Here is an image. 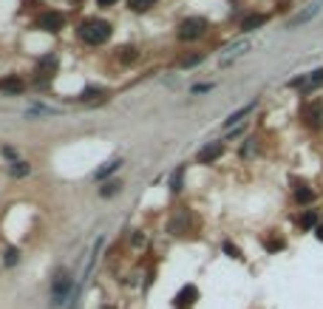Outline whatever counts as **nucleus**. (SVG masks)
I'll return each instance as SVG.
<instances>
[{"label":"nucleus","mask_w":323,"mask_h":309,"mask_svg":"<svg viewBox=\"0 0 323 309\" xmlns=\"http://www.w3.org/2000/svg\"><path fill=\"white\" fill-rule=\"evenodd\" d=\"M79 37L85 43H91V46H99V43H105L111 37V23H105V20H88L79 29Z\"/></svg>","instance_id":"nucleus-1"},{"label":"nucleus","mask_w":323,"mask_h":309,"mask_svg":"<svg viewBox=\"0 0 323 309\" xmlns=\"http://www.w3.org/2000/svg\"><path fill=\"white\" fill-rule=\"evenodd\" d=\"M204 29H207V23L201 17H187L182 23V29H179V37H182V40H199V37L204 34Z\"/></svg>","instance_id":"nucleus-2"},{"label":"nucleus","mask_w":323,"mask_h":309,"mask_svg":"<svg viewBox=\"0 0 323 309\" xmlns=\"http://www.w3.org/2000/svg\"><path fill=\"white\" fill-rule=\"evenodd\" d=\"M247 51H250V40H235V43H230V46H227V51L221 54V66H230L235 57L247 54Z\"/></svg>","instance_id":"nucleus-3"},{"label":"nucleus","mask_w":323,"mask_h":309,"mask_svg":"<svg viewBox=\"0 0 323 309\" xmlns=\"http://www.w3.org/2000/svg\"><path fill=\"white\" fill-rule=\"evenodd\" d=\"M62 26H66V17L60 12H46L40 17V29H46V31H60Z\"/></svg>","instance_id":"nucleus-4"},{"label":"nucleus","mask_w":323,"mask_h":309,"mask_svg":"<svg viewBox=\"0 0 323 309\" xmlns=\"http://www.w3.org/2000/svg\"><path fill=\"white\" fill-rule=\"evenodd\" d=\"M320 9H323V0H315V3H309V6L304 9V12L295 14V17L289 20V26H300V23H306V20H312L317 12H320Z\"/></svg>","instance_id":"nucleus-5"},{"label":"nucleus","mask_w":323,"mask_h":309,"mask_svg":"<svg viewBox=\"0 0 323 309\" xmlns=\"http://www.w3.org/2000/svg\"><path fill=\"white\" fill-rule=\"evenodd\" d=\"M221 153H224V145H221V142H213V145H207V148H201V151H199V162L201 164H210V162H216Z\"/></svg>","instance_id":"nucleus-6"},{"label":"nucleus","mask_w":323,"mask_h":309,"mask_svg":"<svg viewBox=\"0 0 323 309\" xmlns=\"http://www.w3.org/2000/svg\"><path fill=\"white\" fill-rule=\"evenodd\" d=\"M54 71H57V60L54 57H43L40 66H37V79H51Z\"/></svg>","instance_id":"nucleus-7"},{"label":"nucleus","mask_w":323,"mask_h":309,"mask_svg":"<svg viewBox=\"0 0 323 309\" xmlns=\"http://www.w3.org/2000/svg\"><path fill=\"white\" fill-rule=\"evenodd\" d=\"M0 91H3V94H14V97H17V94L23 91V79H17V77H3V79H0Z\"/></svg>","instance_id":"nucleus-8"},{"label":"nucleus","mask_w":323,"mask_h":309,"mask_svg":"<svg viewBox=\"0 0 323 309\" xmlns=\"http://www.w3.org/2000/svg\"><path fill=\"white\" fill-rule=\"evenodd\" d=\"M323 83V68H317V71H312L309 77H300V79H292V85H304V88H315V85Z\"/></svg>","instance_id":"nucleus-9"},{"label":"nucleus","mask_w":323,"mask_h":309,"mask_svg":"<svg viewBox=\"0 0 323 309\" xmlns=\"http://www.w3.org/2000/svg\"><path fill=\"white\" fill-rule=\"evenodd\" d=\"M71 290V278L68 275H60L54 284V303H62V298H66V292Z\"/></svg>","instance_id":"nucleus-10"},{"label":"nucleus","mask_w":323,"mask_h":309,"mask_svg":"<svg viewBox=\"0 0 323 309\" xmlns=\"http://www.w3.org/2000/svg\"><path fill=\"white\" fill-rule=\"evenodd\" d=\"M26 116H57V108H51V105H31L26 111Z\"/></svg>","instance_id":"nucleus-11"},{"label":"nucleus","mask_w":323,"mask_h":309,"mask_svg":"<svg viewBox=\"0 0 323 309\" xmlns=\"http://www.w3.org/2000/svg\"><path fill=\"white\" fill-rule=\"evenodd\" d=\"M264 23H267L264 14H250V17H244V23H241V31H252V29H258V26H264Z\"/></svg>","instance_id":"nucleus-12"},{"label":"nucleus","mask_w":323,"mask_h":309,"mask_svg":"<svg viewBox=\"0 0 323 309\" xmlns=\"http://www.w3.org/2000/svg\"><path fill=\"white\" fill-rule=\"evenodd\" d=\"M252 108H255V102H250V105H244V108H241V111H235V114H232V116H230V119H227V122H224V125H227V128H232V125H238V122L244 119V116H247V114H250V111H252Z\"/></svg>","instance_id":"nucleus-13"},{"label":"nucleus","mask_w":323,"mask_h":309,"mask_svg":"<svg viewBox=\"0 0 323 309\" xmlns=\"http://www.w3.org/2000/svg\"><path fill=\"white\" fill-rule=\"evenodd\" d=\"M153 3H156V0H128V6L134 9V12H147Z\"/></svg>","instance_id":"nucleus-14"},{"label":"nucleus","mask_w":323,"mask_h":309,"mask_svg":"<svg viewBox=\"0 0 323 309\" xmlns=\"http://www.w3.org/2000/svg\"><path fill=\"white\" fill-rule=\"evenodd\" d=\"M196 295V290H193V286H184V290H182V295H179V306H187V303H190V298H193Z\"/></svg>","instance_id":"nucleus-15"},{"label":"nucleus","mask_w":323,"mask_h":309,"mask_svg":"<svg viewBox=\"0 0 323 309\" xmlns=\"http://www.w3.org/2000/svg\"><path fill=\"white\" fill-rule=\"evenodd\" d=\"M26 173H29L26 162H14V164H12V176H26Z\"/></svg>","instance_id":"nucleus-16"},{"label":"nucleus","mask_w":323,"mask_h":309,"mask_svg":"<svg viewBox=\"0 0 323 309\" xmlns=\"http://www.w3.org/2000/svg\"><path fill=\"white\" fill-rule=\"evenodd\" d=\"M119 164H122V162H111V164H108V168H102V170H97V179H102V176H108V173H114V170H116V168H119Z\"/></svg>","instance_id":"nucleus-17"},{"label":"nucleus","mask_w":323,"mask_h":309,"mask_svg":"<svg viewBox=\"0 0 323 309\" xmlns=\"http://www.w3.org/2000/svg\"><path fill=\"white\" fill-rule=\"evenodd\" d=\"M182 176H184V170H179V173H173V190H182Z\"/></svg>","instance_id":"nucleus-18"},{"label":"nucleus","mask_w":323,"mask_h":309,"mask_svg":"<svg viewBox=\"0 0 323 309\" xmlns=\"http://www.w3.org/2000/svg\"><path fill=\"white\" fill-rule=\"evenodd\" d=\"M136 60V49H122V63H131Z\"/></svg>","instance_id":"nucleus-19"},{"label":"nucleus","mask_w":323,"mask_h":309,"mask_svg":"<svg viewBox=\"0 0 323 309\" xmlns=\"http://www.w3.org/2000/svg\"><path fill=\"white\" fill-rule=\"evenodd\" d=\"M201 60H204V57L196 54V57H190V60H184V66H196V63H201Z\"/></svg>","instance_id":"nucleus-20"},{"label":"nucleus","mask_w":323,"mask_h":309,"mask_svg":"<svg viewBox=\"0 0 323 309\" xmlns=\"http://www.w3.org/2000/svg\"><path fill=\"white\" fill-rule=\"evenodd\" d=\"M298 199H300V201H309L312 193H309V190H298Z\"/></svg>","instance_id":"nucleus-21"},{"label":"nucleus","mask_w":323,"mask_h":309,"mask_svg":"<svg viewBox=\"0 0 323 309\" xmlns=\"http://www.w3.org/2000/svg\"><path fill=\"white\" fill-rule=\"evenodd\" d=\"M99 6H111V3H116V0H97Z\"/></svg>","instance_id":"nucleus-22"}]
</instances>
